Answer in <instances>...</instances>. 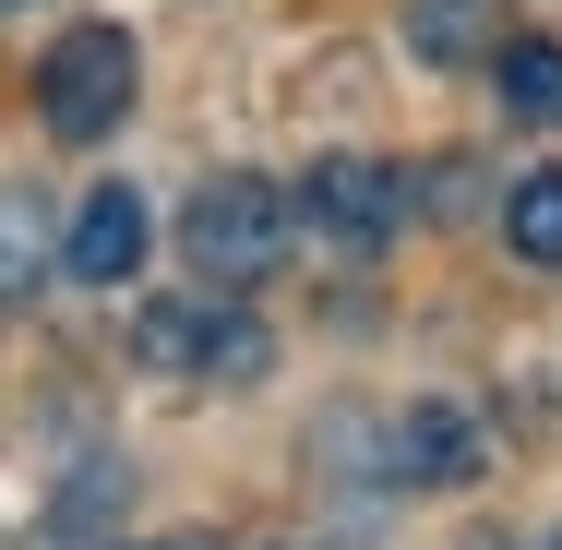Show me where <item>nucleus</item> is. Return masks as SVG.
I'll return each instance as SVG.
<instances>
[{
  "label": "nucleus",
  "mask_w": 562,
  "mask_h": 550,
  "mask_svg": "<svg viewBox=\"0 0 562 550\" xmlns=\"http://www.w3.org/2000/svg\"><path fill=\"white\" fill-rule=\"evenodd\" d=\"M132 85H144V60H132V36H120V24H72V36L36 60V109H48V132H60V144L120 132Z\"/></svg>",
  "instance_id": "obj_2"
},
{
  "label": "nucleus",
  "mask_w": 562,
  "mask_h": 550,
  "mask_svg": "<svg viewBox=\"0 0 562 550\" xmlns=\"http://www.w3.org/2000/svg\"><path fill=\"white\" fill-rule=\"evenodd\" d=\"M503 239H515L527 263H562V168H527V180H515V204H503Z\"/></svg>",
  "instance_id": "obj_8"
},
{
  "label": "nucleus",
  "mask_w": 562,
  "mask_h": 550,
  "mask_svg": "<svg viewBox=\"0 0 562 550\" xmlns=\"http://www.w3.org/2000/svg\"><path fill=\"white\" fill-rule=\"evenodd\" d=\"M239 312H192V300H168V312H144V359L156 371H216V347Z\"/></svg>",
  "instance_id": "obj_6"
},
{
  "label": "nucleus",
  "mask_w": 562,
  "mask_h": 550,
  "mask_svg": "<svg viewBox=\"0 0 562 550\" xmlns=\"http://www.w3.org/2000/svg\"><path fill=\"white\" fill-rule=\"evenodd\" d=\"M0 12H12V0H0Z\"/></svg>",
  "instance_id": "obj_13"
},
{
  "label": "nucleus",
  "mask_w": 562,
  "mask_h": 550,
  "mask_svg": "<svg viewBox=\"0 0 562 550\" xmlns=\"http://www.w3.org/2000/svg\"><path fill=\"white\" fill-rule=\"evenodd\" d=\"M491 72H503V109H515V120H562V48H551V36H515Z\"/></svg>",
  "instance_id": "obj_7"
},
{
  "label": "nucleus",
  "mask_w": 562,
  "mask_h": 550,
  "mask_svg": "<svg viewBox=\"0 0 562 550\" xmlns=\"http://www.w3.org/2000/svg\"><path fill=\"white\" fill-rule=\"evenodd\" d=\"M407 48H419V60H467V48H479V0H419V12H407Z\"/></svg>",
  "instance_id": "obj_9"
},
{
  "label": "nucleus",
  "mask_w": 562,
  "mask_h": 550,
  "mask_svg": "<svg viewBox=\"0 0 562 550\" xmlns=\"http://www.w3.org/2000/svg\"><path fill=\"white\" fill-rule=\"evenodd\" d=\"M132 263H144V192H132V180H109V192H85V216H72V239H60V276L120 288Z\"/></svg>",
  "instance_id": "obj_4"
},
{
  "label": "nucleus",
  "mask_w": 562,
  "mask_h": 550,
  "mask_svg": "<svg viewBox=\"0 0 562 550\" xmlns=\"http://www.w3.org/2000/svg\"><path fill=\"white\" fill-rule=\"evenodd\" d=\"M395 454H407V479H431V491H454V479H479V431H467L454 407H407V431H395Z\"/></svg>",
  "instance_id": "obj_5"
},
{
  "label": "nucleus",
  "mask_w": 562,
  "mask_h": 550,
  "mask_svg": "<svg viewBox=\"0 0 562 550\" xmlns=\"http://www.w3.org/2000/svg\"><path fill=\"white\" fill-rule=\"evenodd\" d=\"M288 227H300V204H288L276 180H204V192H192V216H180V251H192V276L251 288V276H276V263H288Z\"/></svg>",
  "instance_id": "obj_1"
},
{
  "label": "nucleus",
  "mask_w": 562,
  "mask_h": 550,
  "mask_svg": "<svg viewBox=\"0 0 562 550\" xmlns=\"http://www.w3.org/2000/svg\"><path fill=\"white\" fill-rule=\"evenodd\" d=\"M300 216L324 227L336 251H383L395 216H407V192H395V168H371V156H324L312 192H300Z\"/></svg>",
  "instance_id": "obj_3"
},
{
  "label": "nucleus",
  "mask_w": 562,
  "mask_h": 550,
  "mask_svg": "<svg viewBox=\"0 0 562 550\" xmlns=\"http://www.w3.org/2000/svg\"><path fill=\"white\" fill-rule=\"evenodd\" d=\"M24 288H36V204L0 192V300H24Z\"/></svg>",
  "instance_id": "obj_10"
},
{
  "label": "nucleus",
  "mask_w": 562,
  "mask_h": 550,
  "mask_svg": "<svg viewBox=\"0 0 562 550\" xmlns=\"http://www.w3.org/2000/svg\"><path fill=\"white\" fill-rule=\"evenodd\" d=\"M144 550H216V539H144Z\"/></svg>",
  "instance_id": "obj_11"
},
{
  "label": "nucleus",
  "mask_w": 562,
  "mask_h": 550,
  "mask_svg": "<svg viewBox=\"0 0 562 550\" xmlns=\"http://www.w3.org/2000/svg\"><path fill=\"white\" fill-rule=\"evenodd\" d=\"M467 550H503V539H467Z\"/></svg>",
  "instance_id": "obj_12"
}]
</instances>
